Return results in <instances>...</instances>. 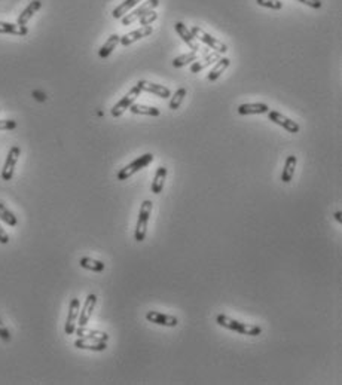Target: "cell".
<instances>
[{"label": "cell", "instance_id": "cell-19", "mask_svg": "<svg viewBox=\"0 0 342 385\" xmlns=\"http://www.w3.org/2000/svg\"><path fill=\"white\" fill-rule=\"evenodd\" d=\"M219 58H221L219 53L210 54V55L204 57V58H203L201 61H193V64L190 66V71H192V73H200L201 70L207 69V67H208L210 64H213V63L219 61Z\"/></svg>", "mask_w": 342, "mask_h": 385}, {"label": "cell", "instance_id": "cell-8", "mask_svg": "<svg viewBox=\"0 0 342 385\" xmlns=\"http://www.w3.org/2000/svg\"><path fill=\"white\" fill-rule=\"evenodd\" d=\"M268 116H270V121H273L274 123H277V125L283 126V128H284L286 131H289V133L296 134V133H299V130H301L299 123H296L295 121H291L290 118H287V116L281 115L280 112L270 110V112H268Z\"/></svg>", "mask_w": 342, "mask_h": 385}, {"label": "cell", "instance_id": "cell-7", "mask_svg": "<svg viewBox=\"0 0 342 385\" xmlns=\"http://www.w3.org/2000/svg\"><path fill=\"white\" fill-rule=\"evenodd\" d=\"M19 153H21V149L18 146L11 147L8 157H6V161H5L3 170H2V178L3 180H11L14 177V171H15V165H17Z\"/></svg>", "mask_w": 342, "mask_h": 385}, {"label": "cell", "instance_id": "cell-11", "mask_svg": "<svg viewBox=\"0 0 342 385\" xmlns=\"http://www.w3.org/2000/svg\"><path fill=\"white\" fill-rule=\"evenodd\" d=\"M146 320L158 324V326H167V327H176L179 324V320L174 315H167L162 313H156V311H149L146 314Z\"/></svg>", "mask_w": 342, "mask_h": 385}, {"label": "cell", "instance_id": "cell-29", "mask_svg": "<svg viewBox=\"0 0 342 385\" xmlns=\"http://www.w3.org/2000/svg\"><path fill=\"white\" fill-rule=\"evenodd\" d=\"M0 220H3L6 225H9V226H17L18 225V220L17 217H15V214L12 213V211H9L6 207H5V204H2L0 202Z\"/></svg>", "mask_w": 342, "mask_h": 385}, {"label": "cell", "instance_id": "cell-6", "mask_svg": "<svg viewBox=\"0 0 342 385\" xmlns=\"http://www.w3.org/2000/svg\"><path fill=\"white\" fill-rule=\"evenodd\" d=\"M158 5H159V0H148V2H144L143 5H140L137 9H134L133 12H130V14H127V15H124V17L120 18V19H122V24H124V25H131V24H134V22L138 21L144 14L154 11Z\"/></svg>", "mask_w": 342, "mask_h": 385}, {"label": "cell", "instance_id": "cell-35", "mask_svg": "<svg viewBox=\"0 0 342 385\" xmlns=\"http://www.w3.org/2000/svg\"><path fill=\"white\" fill-rule=\"evenodd\" d=\"M298 2H301V3H304V5H307L309 8H312V9H320L322 8V0H298Z\"/></svg>", "mask_w": 342, "mask_h": 385}, {"label": "cell", "instance_id": "cell-22", "mask_svg": "<svg viewBox=\"0 0 342 385\" xmlns=\"http://www.w3.org/2000/svg\"><path fill=\"white\" fill-rule=\"evenodd\" d=\"M229 64H231V60L229 58H219V61L216 63V66L211 69V71L208 73V76H207V79L210 81V82H214V81H217L221 76H222V73L228 67H229Z\"/></svg>", "mask_w": 342, "mask_h": 385}, {"label": "cell", "instance_id": "cell-36", "mask_svg": "<svg viewBox=\"0 0 342 385\" xmlns=\"http://www.w3.org/2000/svg\"><path fill=\"white\" fill-rule=\"evenodd\" d=\"M0 243L2 244H8L9 243V235L5 229L0 226Z\"/></svg>", "mask_w": 342, "mask_h": 385}, {"label": "cell", "instance_id": "cell-13", "mask_svg": "<svg viewBox=\"0 0 342 385\" xmlns=\"http://www.w3.org/2000/svg\"><path fill=\"white\" fill-rule=\"evenodd\" d=\"M174 29H176V32H177V35L182 37V40L183 42H186V45H188L189 48L192 49V51H195V53H198V49H200V46H198V42H197V39L193 37V35L190 33V30H189L188 27L183 24V22H176L174 24Z\"/></svg>", "mask_w": 342, "mask_h": 385}, {"label": "cell", "instance_id": "cell-21", "mask_svg": "<svg viewBox=\"0 0 342 385\" xmlns=\"http://www.w3.org/2000/svg\"><path fill=\"white\" fill-rule=\"evenodd\" d=\"M75 333L79 338H92V339H99V341H107L109 335L106 332H100V330H94V329H86L85 326H81L78 329H75Z\"/></svg>", "mask_w": 342, "mask_h": 385}, {"label": "cell", "instance_id": "cell-12", "mask_svg": "<svg viewBox=\"0 0 342 385\" xmlns=\"http://www.w3.org/2000/svg\"><path fill=\"white\" fill-rule=\"evenodd\" d=\"M136 85L140 88L141 91L155 94V95H158V97H161V98H170L171 97V91L167 87H164V85L152 84V82H148V81H138Z\"/></svg>", "mask_w": 342, "mask_h": 385}, {"label": "cell", "instance_id": "cell-27", "mask_svg": "<svg viewBox=\"0 0 342 385\" xmlns=\"http://www.w3.org/2000/svg\"><path fill=\"white\" fill-rule=\"evenodd\" d=\"M197 60H198V53L190 51V53L183 54V55L174 58V60H173V66H174L176 69H180V67H185L186 64H190V63H193V61H197Z\"/></svg>", "mask_w": 342, "mask_h": 385}, {"label": "cell", "instance_id": "cell-28", "mask_svg": "<svg viewBox=\"0 0 342 385\" xmlns=\"http://www.w3.org/2000/svg\"><path fill=\"white\" fill-rule=\"evenodd\" d=\"M79 265L84 269L94 271V272H102V271H104V263L100 262V261H95V259H91V258H82Z\"/></svg>", "mask_w": 342, "mask_h": 385}, {"label": "cell", "instance_id": "cell-10", "mask_svg": "<svg viewBox=\"0 0 342 385\" xmlns=\"http://www.w3.org/2000/svg\"><path fill=\"white\" fill-rule=\"evenodd\" d=\"M152 32H154V29H152L151 25H141L140 29H137L134 32H130V33L122 36L119 43L120 45H124V46H130V45H133L134 42H137V40H140V39H143V37H146V36H151L152 35Z\"/></svg>", "mask_w": 342, "mask_h": 385}, {"label": "cell", "instance_id": "cell-17", "mask_svg": "<svg viewBox=\"0 0 342 385\" xmlns=\"http://www.w3.org/2000/svg\"><path fill=\"white\" fill-rule=\"evenodd\" d=\"M40 8H42V2H40V0H33V2H30L29 6L19 14L17 24H19V25H27L29 19L33 17L34 14H36Z\"/></svg>", "mask_w": 342, "mask_h": 385}, {"label": "cell", "instance_id": "cell-33", "mask_svg": "<svg viewBox=\"0 0 342 385\" xmlns=\"http://www.w3.org/2000/svg\"><path fill=\"white\" fill-rule=\"evenodd\" d=\"M17 122L12 119H0V131H9V130H15Z\"/></svg>", "mask_w": 342, "mask_h": 385}, {"label": "cell", "instance_id": "cell-26", "mask_svg": "<svg viewBox=\"0 0 342 385\" xmlns=\"http://www.w3.org/2000/svg\"><path fill=\"white\" fill-rule=\"evenodd\" d=\"M130 110H131V113H134V115H146V116H159V115H161L159 109H156V107H152V106H144V105H137V103L131 105Z\"/></svg>", "mask_w": 342, "mask_h": 385}, {"label": "cell", "instance_id": "cell-2", "mask_svg": "<svg viewBox=\"0 0 342 385\" xmlns=\"http://www.w3.org/2000/svg\"><path fill=\"white\" fill-rule=\"evenodd\" d=\"M152 207H154V202L149 201V199L143 201V204H141V207H140L136 234H134V238H136L137 243H141V241H144V238H146V230H148V223H149V219H151Z\"/></svg>", "mask_w": 342, "mask_h": 385}, {"label": "cell", "instance_id": "cell-24", "mask_svg": "<svg viewBox=\"0 0 342 385\" xmlns=\"http://www.w3.org/2000/svg\"><path fill=\"white\" fill-rule=\"evenodd\" d=\"M138 2H143V0H125V2H122L120 5H118V6L112 11V17L115 18V19H120L124 15H127L134 6H137Z\"/></svg>", "mask_w": 342, "mask_h": 385}, {"label": "cell", "instance_id": "cell-34", "mask_svg": "<svg viewBox=\"0 0 342 385\" xmlns=\"http://www.w3.org/2000/svg\"><path fill=\"white\" fill-rule=\"evenodd\" d=\"M0 339L5 341V342H9V341H11V333L6 329V326L3 324L2 318H0Z\"/></svg>", "mask_w": 342, "mask_h": 385}, {"label": "cell", "instance_id": "cell-38", "mask_svg": "<svg viewBox=\"0 0 342 385\" xmlns=\"http://www.w3.org/2000/svg\"><path fill=\"white\" fill-rule=\"evenodd\" d=\"M34 95H39V97H36L37 100H45V95H42V94H39V92H34Z\"/></svg>", "mask_w": 342, "mask_h": 385}, {"label": "cell", "instance_id": "cell-18", "mask_svg": "<svg viewBox=\"0 0 342 385\" xmlns=\"http://www.w3.org/2000/svg\"><path fill=\"white\" fill-rule=\"evenodd\" d=\"M0 33L26 36L29 35V29H27V25H19V24H12V22H3V21H0Z\"/></svg>", "mask_w": 342, "mask_h": 385}, {"label": "cell", "instance_id": "cell-25", "mask_svg": "<svg viewBox=\"0 0 342 385\" xmlns=\"http://www.w3.org/2000/svg\"><path fill=\"white\" fill-rule=\"evenodd\" d=\"M296 162H298V158L295 157V155H290V157L286 158L284 168H283V173H281V180H283L284 183H289L291 178H293L295 168H296Z\"/></svg>", "mask_w": 342, "mask_h": 385}, {"label": "cell", "instance_id": "cell-20", "mask_svg": "<svg viewBox=\"0 0 342 385\" xmlns=\"http://www.w3.org/2000/svg\"><path fill=\"white\" fill-rule=\"evenodd\" d=\"M165 177H167V167H164V165L158 167V170H156V173H155L154 182H152V192H154L155 195L162 192L164 183H165Z\"/></svg>", "mask_w": 342, "mask_h": 385}, {"label": "cell", "instance_id": "cell-9", "mask_svg": "<svg viewBox=\"0 0 342 385\" xmlns=\"http://www.w3.org/2000/svg\"><path fill=\"white\" fill-rule=\"evenodd\" d=\"M79 308H81L79 299H71V300H70V306H68V315L67 321H66V327H64L66 335H73V333H75L76 323H78V317H79V311H81Z\"/></svg>", "mask_w": 342, "mask_h": 385}, {"label": "cell", "instance_id": "cell-3", "mask_svg": "<svg viewBox=\"0 0 342 385\" xmlns=\"http://www.w3.org/2000/svg\"><path fill=\"white\" fill-rule=\"evenodd\" d=\"M154 161V155L152 153H144L141 157H138L137 159H134L131 164H128L127 167H124L118 173V180H127L130 178L133 174H136L137 171H140L141 168L148 167L151 162Z\"/></svg>", "mask_w": 342, "mask_h": 385}, {"label": "cell", "instance_id": "cell-32", "mask_svg": "<svg viewBox=\"0 0 342 385\" xmlns=\"http://www.w3.org/2000/svg\"><path fill=\"white\" fill-rule=\"evenodd\" d=\"M156 18H158L156 12L151 11V12L144 14L143 17L140 18V24H141V25H151V24H152L154 21H156Z\"/></svg>", "mask_w": 342, "mask_h": 385}, {"label": "cell", "instance_id": "cell-37", "mask_svg": "<svg viewBox=\"0 0 342 385\" xmlns=\"http://www.w3.org/2000/svg\"><path fill=\"white\" fill-rule=\"evenodd\" d=\"M335 219L338 220V222H342V214H341V211H336L335 213Z\"/></svg>", "mask_w": 342, "mask_h": 385}, {"label": "cell", "instance_id": "cell-4", "mask_svg": "<svg viewBox=\"0 0 342 385\" xmlns=\"http://www.w3.org/2000/svg\"><path fill=\"white\" fill-rule=\"evenodd\" d=\"M190 30V33L193 35L195 39H198V40H201V42H204L205 45H208L211 49H214L216 53L219 54H225L228 53V46L221 42V40H217L216 37H213L211 35H208L207 32H204L201 27H198V25H193L192 29H189Z\"/></svg>", "mask_w": 342, "mask_h": 385}, {"label": "cell", "instance_id": "cell-5", "mask_svg": "<svg viewBox=\"0 0 342 385\" xmlns=\"http://www.w3.org/2000/svg\"><path fill=\"white\" fill-rule=\"evenodd\" d=\"M140 92H141V89L137 87H133L122 98H120L119 101L116 103V105L112 107V110H110V113H112V116H115V118H119L120 115L127 110V109H130L131 105H134L137 100V97L140 95Z\"/></svg>", "mask_w": 342, "mask_h": 385}, {"label": "cell", "instance_id": "cell-1", "mask_svg": "<svg viewBox=\"0 0 342 385\" xmlns=\"http://www.w3.org/2000/svg\"><path fill=\"white\" fill-rule=\"evenodd\" d=\"M216 323L219 326H222L225 329H229V330H234V332H238L241 335H249V336H257L262 333V329L257 326V324H247V323H241L238 320H234L228 315H217L216 318Z\"/></svg>", "mask_w": 342, "mask_h": 385}, {"label": "cell", "instance_id": "cell-14", "mask_svg": "<svg viewBox=\"0 0 342 385\" xmlns=\"http://www.w3.org/2000/svg\"><path fill=\"white\" fill-rule=\"evenodd\" d=\"M75 347L79 350H89V351H104L107 348L104 341L92 339V338H79L75 341Z\"/></svg>", "mask_w": 342, "mask_h": 385}, {"label": "cell", "instance_id": "cell-16", "mask_svg": "<svg viewBox=\"0 0 342 385\" xmlns=\"http://www.w3.org/2000/svg\"><path fill=\"white\" fill-rule=\"evenodd\" d=\"M268 112L270 107L265 103H244L238 107L239 115H262Z\"/></svg>", "mask_w": 342, "mask_h": 385}, {"label": "cell", "instance_id": "cell-15", "mask_svg": "<svg viewBox=\"0 0 342 385\" xmlns=\"http://www.w3.org/2000/svg\"><path fill=\"white\" fill-rule=\"evenodd\" d=\"M95 303H97V296L95 295H88L86 296L84 308H82V311L79 313V317H78L79 318V326H86L88 324V321H89V318L92 315V311H94Z\"/></svg>", "mask_w": 342, "mask_h": 385}, {"label": "cell", "instance_id": "cell-31", "mask_svg": "<svg viewBox=\"0 0 342 385\" xmlns=\"http://www.w3.org/2000/svg\"><path fill=\"white\" fill-rule=\"evenodd\" d=\"M259 6H263V8H270V9H274V11H278L283 8V3L280 0H256Z\"/></svg>", "mask_w": 342, "mask_h": 385}, {"label": "cell", "instance_id": "cell-30", "mask_svg": "<svg viewBox=\"0 0 342 385\" xmlns=\"http://www.w3.org/2000/svg\"><path fill=\"white\" fill-rule=\"evenodd\" d=\"M185 97H186V88H179L176 92H174V95L171 97L170 100V109L171 110H177L180 105L183 103V100H185Z\"/></svg>", "mask_w": 342, "mask_h": 385}, {"label": "cell", "instance_id": "cell-23", "mask_svg": "<svg viewBox=\"0 0 342 385\" xmlns=\"http://www.w3.org/2000/svg\"><path fill=\"white\" fill-rule=\"evenodd\" d=\"M119 40H120V36L116 35V33H113V35L109 36V39L106 40V43H104L102 48L99 49V55H100V58H107L110 54L113 53V49L116 48V45L119 43Z\"/></svg>", "mask_w": 342, "mask_h": 385}]
</instances>
